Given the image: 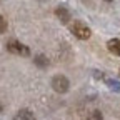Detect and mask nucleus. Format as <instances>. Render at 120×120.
<instances>
[{
	"mask_svg": "<svg viewBox=\"0 0 120 120\" xmlns=\"http://www.w3.org/2000/svg\"><path fill=\"white\" fill-rule=\"evenodd\" d=\"M70 32L77 37V38H80V40H87V38H90V35H92L90 28L83 22H73L70 25Z\"/></svg>",
	"mask_w": 120,
	"mask_h": 120,
	"instance_id": "obj_1",
	"label": "nucleus"
},
{
	"mask_svg": "<svg viewBox=\"0 0 120 120\" xmlns=\"http://www.w3.org/2000/svg\"><path fill=\"white\" fill-rule=\"evenodd\" d=\"M7 50L10 53L22 55V57H28L30 55V49L27 47V45H23L22 42H19V40H8L7 42Z\"/></svg>",
	"mask_w": 120,
	"mask_h": 120,
	"instance_id": "obj_2",
	"label": "nucleus"
},
{
	"mask_svg": "<svg viewBox=\"0 0 120 120\" xmlns=\"http://www.w3.org/2000/svg\"><path fill=\"white\" fill-rule=\"evenodd\" d=\"M52 88L55 92H58V94H65L70 88V82H68L67 77H64V75H55L52 79Z\"/></svg>",
	"mask_w": 120,
	"mask_h": 120,
	"instance_id": "obj_3",
	"label": "nucleus"
},
{
	"mask_svg": "<svg viewBox=\"0 0 120 120\" xmlns=\"http://www.w3.org/2000/svg\"><path fill=\"white\" fill-rule=\"evenodd\" d=\"M55 15H57V19L62 23H68L70 22V12L65 7H57L55 8Z\"/></svg>",
	"mask_w": 120,
	"mask_h": 120,
	"instance_id": "obj_4",
	"label": "nucleus"
},
{
	"mask_svg": "<svg viewBox=\"0 0 120 120\" xmlns=\"http://www.w3.org/2000/svg\"><path fill=\"white\" fill-rule=\"evenodd\" d=\"M13 120H35V115L32 110H28V109H22L19 110L17 113H15Z\"/></svg>",
	"mask_w": 120,
	"mask_h": 120,
	"instance_id": "obj_5",
	"label": "nucleus"
},
{
	"mask_svg": "<svg viewBox=\"0 0 120 120\" xmlns=\"http://www.w3.org/2000/svg\"><path fill=\"white\" fill-rule=\"evenodd\" d=\"M107 49H109L110 53L120 57V40H118V38H110V40L107 42Z\"/></svg>",
	"mask_w": 120,
	"mask_h": 120,
	"instance_id": "obj_6",
	"label": "nucleus"
},
{
	"mask_svg": "<svg viewBox=\"0 0 120 120\" xmlns=\"http://www.w3.org/2000/svg\"><path fill=\"white\" fill-rule=\"evenodd\" d=\"M105 83H107V87L110 90H113V92H120V82H117L113 79H105Z\"/></svg>",
	"mask_w": 120,
	"mask_h": 120,
	"instance_id": "obj_7",
	"label": "nucleus"
},
{
	"mask_svg": "<svg viewBox=\"0 0 120 120\" xmlns=\"http://www.w3.org/2000/svg\"><path fill=\"white\" fill-rule=\"evenodd\" d=\"M35 65H38V67H47L49 65V58L45 57V55H37L35 57Z\"/></svg>",
	"mask_w": 120,
	"mask_h": 120,
	"instance_id": "obj_8",
	"label": "nucleus"
},
{
	"mask_svg": "<svg viewBox=\"0 0 120 120\" xmlns=\"http://www.w3.org/2000/svg\"><path fill=\"white\" fill-rule=\"evenodd\" d=\"M103 117H102V112L100 110H94L92 113L88 115V120H102Z\"/></svg>",
	"mask_w": 120,
	"mask_h": 120,
	"instance_id": "obj_9",
	"label": "nucleus"
},
{
	"mask_svg": "<svg viewBox=\"0 0 120 120\" xmlns=\"http://www.w3.org/2000/svg\"><path fill=\"white\" fill-rule=\"evenodd\" d=\"M5 30H7V20H5V17L0 15V34H4Z\"/></svg>",
	"mask_w": 120,
	"mask_h": 120,
	"instance_id": "obj_10",
	"label": "nucleus"
},
{
	"mask_svg": "<svg viewBox=\"0 0 120 120\" xmlns=\"http://www.w3.org/2000/svg\"><path fill=\"white\" fill-rule=\"evenodd\" d=\"M2 112H4V105H2V103H0V113H2Z\"/></svg>",
	"mask_w": 120,
	"mask_h": 120,
	"instance_id": "obj_11",
	"label": "nucleus"
},
{
	"mask_svg": "<svg viewBox=\"0 0 120 120\" xmlns=\"http://www.w3.org/2000/svg\"><path fill=\"white\" fill-rule=\"evenodd\" d=\"M105 2H112V0H105Z\"/></svg>",
	"mask_w": 120,
	"mask_h": 120,
	"instance_id": "obj_12",
	"label": "nucleus"
}]
</instances>
